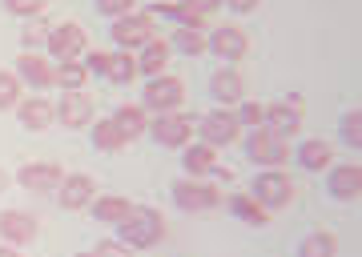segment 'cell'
I'll return each mask as SVG.
<instances>
[{"mask_svg": "<svg viewBox=\"0 0 362 257\" xmlns=\"http://www.w3.org/2000/svg\"><path fill=\"white\" fill-rule=\"evenodd\" d=\"M165 213L161 209H153V205H133L129 209V217L117 225V237L129 245L133 253L137 249H153V245H161L165 241Z\"/></svg>", "mask_w": 362, "mask_h": 257, "instance_id": "obj_1", "label": "cell"}, {"mask_svg": "<svg viewBox=\"0 0 362 257\" xmlns=\"http://www.w3.org/2000/svg\"><path fill=\"white\" fill-rule=\"evenodd\" d=\"M242 153H246L250 165H258V169H286V161H294L290 141H286L282 133L266 128V125L250 128L246 141H242Z\"/></svg>", "mask_w": 362, "mask_h": 257, "instance_id": "obj_2", "label": "cell"}, {"mask_svg": "<svg viewBox=\"0 0 362 257\" xmlns=\"http://www.w3.org/2000/svg\"><path fill=\"white\" fill-rule=\"evenodd\" d=\"M169 197H173V209H181V213H209L221 205L226 193L209 177H177L169 185Z\"/></svg>", "mask_w": 362, "mask_h": 257, "instance_id": "obj_3", "label": "cell"}, {"mask_svg": "<svg viewBox=\"0 0 362 257\" xmlns=\"http://www.w3.org/2000/svg\"><path fill=\"white\" fill-rule=\"evenodd\" d=\"M250 197L266 213H278V209H286L294 201V177L286 169H258V177L250 181Z\"/></svg>", "mask_w": 362, "mask_h": 257, "instance_id": "obj_4", "label": "cell"}, {"mask_svg": "<svg viewBox=\"0 0 362 257\" xmlns=\"http://www.w3.org/2000/svg\"><path fill=\"white\" fill-rule=\"evenodd\" d=\"M197 133V121L194 116H185L177 109V113H153L149 116V128H145V137L153 145H161V149H185V145L194 141Z\"/></svg>", "mask_w": 362, "mask_h": 257, "instance_id": "obj_5", "label": "cell"}, {"mask_svg": "<svg viewBox=\"0 0 362 257\" xmlns=\"http://www.w3.org/2000/svg\"><path fill=\"white\" fill-rule=\"evenodd\" d=\"M109 37H113V44H117L121 52H137L145 40L157 37V20L145 13V8H133V13L109 20Z\"/></svg>", "mask_w": 362, "mask_h": 257, "instance_id": "obj_6", "label": "cell"}, {"mask_svg": "<svg viewBox=\"0 0 362 257\" xmlns=\"http://www.w3.org/2000/svg\"><path fill=\"white\" fill-rule=\"evenodd\" d=\"M181 101H185V80L173 77V73H161V77H149L141 89V109L149 116L153 113H177Z\"/></svg>", "mask_w": 362, "mask_h": 257, "instance_id": "obj_7", "label": "cell"}, {"mask_svg": "<svg viewBox=\"0 0 362 257\" xmlns=\"http://www.w3.org/2000/svg\"><path fill=\"white\" fill-rule=\"evenodd\" d=\"M85 52H89V32H85L77 20L52 25L49 40H45V56H49V61H81Z\"/></svg>", "mask_w": 362, "mask_h": 257, "instance_id": "obj_8", "label": "cell"}, {"mask_svg": "<svg viewBox=\"0 0 362 257\" xmlns=\"http://www.w3.org/2000/svg\"><path fill=\"white\" fill-rule=\"evenodd\" d=\"M302 116H306V101H302V92H286V97H278L274 104H266V128L282 133L286 141L302 133Z\"/></svg>", "mask_w": 362, "mask_h": 257, "instance_id": "obj_9", "label": "cell"}, {"mask_svg": "<svg viewBox=\"0 0 362 257\" xmlns=\"http://www.w3.org/2000/svg\"><path fill=\"white\" fill-rule=\"evenodd\" d=\"M206 52H214L218 61L238 64L250 52V32L242 25H218L206 32Z\"/></svg>", "mask_w": 362, "mask_h": 257, "instance_id": "obj_10", "label": "cell"}, {"mask_svg": "<svg viewBox=\"0 0 362 257\" xmlns=\"http://www.w3.org/2000/svg\"><path fill=\"white\" fill-rule=\"evenodd\" d=\"M197 133H202V145L209 149H226L242 137V125H238V116L233 109H209L202 121H197Z\"/></svg>", "mask_w": 362, "mask_h": 257, "instance_id": "obj_11", "label": "cell"}, {"mask_svg": "<svg viewBox=\"0 0 362 257\" xmlns=\"http://www.w3.org/2000/svg\"><path fill=\"white\" fill-rule=\"evenodd\" d=\"M65 177V169L57 165V161H25V165L16 169V185L33 197H45V193H57Z\"/></svg>", "mask_w": 362, "mask_h": 257, "instance_id": "obj_12", "label": "cell"}, {"mask_svg": "<svg viewBox=\"0 0 362 257\" xmlns=\"http://www.w3.org/2000/svg\"><path fill=\"white\" fill-rule=\"evenodd\" d=\"M40 237V221L37 213H28V209H0V241L4 245H16V249H25Z\"/></svg>", "mask_w": 362, "mask_h": 257, "instance_id": "obj_13", "label": "cell"}, {"mask_svg": "<svg viewBox=\"0 0 362 257\" xmlns=\"http://www.w3.org/2000/svg\"><path fill=\"white\" fill-rule=\"evenodd\" d=\"M52 109H57V125L61 128H89L93 121H97V104H93V97L85 89L81 92H61Z\"/></svg>", "mask_w": 362, "mask_h": 257, "instance_id": "obj_14", "label": "cell"}, {"mask_svg": "<svg viewBox=\"0 0 362 257\" xmlns=\"http://www.w3.org/2000/svg\"><path fill=\"white\" fill-rule=\"evenodd\" d=\"M52 197H57V205L65 209V213H81V209L93 205V197H97V181H93L89 173H65Z\"/></svg>", "mask_w": 362, "mask_h": 257, "instance_id": "obj_15", "label": "cell"}, {"mask_svg": "<svg viewBox=\"0 0 362 257\" xmlns=\"http://www.w3.org/2000/svg\"><path fill=\"white\" fill-rule=\"evenodd\" d=\"M209 97H214L218 109H233L238 101H246V80H242V73L233 64H218L209 73Z\"/></svg>", "mask_w": 362, "mask_h": 257, "instance_id": "obj_16", "label": "cell"}, {"mask_svg": "<svg viewBox=\"0 0 362 257\" xmlns=\"http://www.w3.org/2000/svg\"><path fill=\"white\" fill-rule=\"evenodd\" d=\"M13 73L16 80L25 85V89L33 92H49L52 89V61L45 56V52H21L13 61Z\"/></svg>", "mask_w": 362, "mask_h": 257, "instance_id": "obj_17", "label": "cell"}, {"mask_svg": "<svg viewBox=\"0 0 362 257\" xmlns=\"http://www.w3.org/2000/svg\"><path fill=\"white\" fill-rule=\"evenodd\" d=\"M326 193H330L334 201H354V197L362 193L358 161H334V165L326 169Z\"/></svg>", "mask_w": 362, "mask_h": 257, "instance_id": "obj_18", "label": "cell"}, {"mask_svg": "<svg viewBox=\"0 0 362 257\" xmlns=\"http://www.w3.org/2000/svg\"><path fill=\"white\" fill-rule=\"evenodd\" d=\"M13 113L21 121V128H28V133H45V128L57 125V109H52L49 97H21Z\"/></svg>", "mask_w": 362, "mask_h": 257, "instance_id": "obj_19", "label": "cell"}, {"mask_svg": "<svg viewBox=\"0 0 362 257\" xmlns=\"http://www.w3.org/2000/svg\"><path fill=\"white\" fill-rule=\"evenodd\" d=\"M137 56V77H161V73H169V56H173V49H169V40L165 37H153V40H145L141 49L133 52Z\"/></svg>", "mask_w": 362, "mask_h": 257, "instance_id": "obj_20", "label": "cell"}, {"mask_svg": "<svg viewBox=\"0 0 362 257\" xmlns=\"http://www.w3.org/2000/svg\"><path fill=\"white\" fill-rule=\"evenodd\" d=\"M294 161L306 173H326V169L334 165V145L326 141V137H302V145L294 149Z\"/></svg>", "mask_w": 362, "mask_h": 257, "instance_id": "obj_21", "label": "cell"}, {"mask_svg": "<svg viewBox=\"0 0 362 257\" xmlns=\"http://www.w3.org/2000/svg\"><path fill=\"white\" fill-rule=\"evenodd\" d=\"M129 209H133L129 197H121V193H97L93 205H89V213H93L97 225H121V221L129 217Z\"/></svg>", "mask_w": 362, "mask_h": 257, "instance_id": "obj_22", "label": "cell"}, {"mask_svg": "<svg viewBox=\"0 0 362 257\" xmlns=\"http://www.w3.org/2000/svg\"><path fill=\"white\" fill-rule=\"evenodd\" d=\"M109 121H113L117 133L125 137V145L141 141V137H145V128H149V113H145L141 104H117Z\"/></svg>", "mask_w": 362, "mask_h": 257, "instance_id": "obj_23", "label": "cell"}, {"mask_svg": "<svg viewBox=\"0 0 362 257\" xmlns=\"http://www.w3.org/2000/svg\"><path fill=\"white\" fill-rule=\"evenodd\" d=\"M221 205L230 209L233 217L242 221V225H254V229H262V225H270V213L250 197V193H226L221 197Z\"/></svg>", "mask_w": 362, "mask_h": 257, "instance_id": "obj_24", "label": "cell"}, {"mask_svg": "<svg viewBox=\"0 0 362 257\" xmlns=\"http://www.w3.org/2000/svg\"><path fill=\"white\" fill-rule=\"evenodd\" d=\"M181 169H185V177H209L218 169V149H209L202 141H189L181 149Z\"/></svg>", "mask_w": 362, "mask_h": 257, "instance_id": "obj_25", "label": "cell"}, {"mask_svg": "<svg viewBox=\"0 0 362 257\" xmlns=\"http://www.w3.org/2000/svg\"><path fill=\"white\" fill-rule=\"evenodd\" d=\"M85 85H89V68H85V61H52V89L81 92Z\"/></svg>", "mask_w": 362, "mask_h": 257, "instance_id": "obj_26", "label": "cell"}, {"mask_svg": "<svg viewBox=\"0 0 362 257\" xmlns=\"http://www.w3.org/2000/svg\"><path fill=\"white\" fill-rule=\"evenodd\" d=\"M105 80L109 85H117V89H125V85H133L137 80V56L133 52H109V64H105Z\"/></svg>", "mask_w": 362, "mask_h": 257, "instance_id": "obj_27", "label": "cell"}, {"mask_svg": "<svg viewBox=\"0 0 362 257\" xmlns=\"http://www.w3.org/2000/svg\"><path fill=\"white\" fill-rule=\"evenodd\" d=\"M89 137H93V149H97V153H121V149H125V137L117 133V125L109 121V116L93 121V125H89Z\"/></svg>", "mask_w": 362, "mask_h": 257, "instance_id": "obj_28", "label": "cell"}, {"mask_svg": "<svg viewBox=\"0 0 362 257\" xmlns=\"http://www.w3.org/2000/svg\"><path fill=\"white\" fill-rule=\"evenodd\" d=\"M298 257H338V237L330 229H314L298 241Z\"/></svg>", "mask_w": 362, "mask_h": 257, "instance_id": "obj_29", "label": "cell"}, {"mask_svg": "<svg viewBox=\"0 0 362 257\" xmlns=\"http://www.w3.org/2000/svg\"><path fill=\"white\" fill-rule=\"evenodd\" d=\"M165 40L169 49L181 52V56H202L206 52V32H197V28H173Z\"/></svg>", "mask_w": 362, "mask_h": 257, "instance_id": "obj_30", "label": "cell"}, {"mask_svg": "<svg viewBox=\"0 0 362 257\" xmlns=\"http://www.w3.org/2000/svg\"><path fill=\"white\" fill-rule=\"evenodd\" d=\"M52 25L45 20V16H33V20H25L21 25V52H45V40H49Z\"/></svg>", "mask_w": 362, "mask_h": 257, "instance_id": "obj_31", "label": "cell"}, {"mask_svg": "<svg viewBox=\"0 0 362 257\" xmlns=\"http://www.w3.org/2000/svg\"><path fill=\"white\" fill-rule=\"evenodd\" d=\"M338 141L346 149H362V113L358 109H346L342 121H338Z\"/></svg>", "mask_w": 362, "mask_h": 257, "instance_id": "obj_32", "label": "cell"}, {"mask_svg": "<svg viewBox=\"0 0 362 257\" xmlns=\"http://www.w3.org/2000/svg\"><path fill=\"white\" fill-rule=\"evenodd\" d=\"M21 97H25V85L16 80V73L13 68H0V113H13Z\"/></svg>", "mask_w": 362, "mask_h": 257, "instance_id": "obj_33", "label": "cell"}, {"mask_svg": "<svg viewBox=\"0 0 362 257\" xmlns=\"http://www.w3.org/2000/svg\"><path fill=\"white\" fill-rule=\"evenodd\" d=\"M233 116H238V125H242V128H258V125H266V104L238 101V104H233Z\"/></svg>", "mask_w": 362, "mask_h": 257, "instance_id": "obj_34", "label": "cell"}, {"mask_svg": "<svg viewBox=\"0 0 362 257\" xmlns=\"http://www.w3.org/2000/svg\"><path fill=\"white\" fill-rule=\"evenodd\" d=\"M0 4H4V13L21 16V20H33V16H45L49 0H0Z\"/></svg>", "mask_w": 362, "mask_h": 257, "instance_id": "obj_35", "label": "cell"}, {"mask_svg": "<svg viewBox=\"0 0 362 257\" xmlns=\"http://www.w3.org/2000/svg\"><path fill=\"white\" fill-rule=\"evenodd\" d=\"M93 4H97V13L109 16V20H117V16H125V13L137 8V0H93Z\"/></svg>", "mask_w": 362, "mask_h": 257, "instance_id": "obj_36", "label": "cell"}, {"mask_svg": "<svg viewBox=\"0 0 362 257\" xmlns=\"http://www.w3.org/2000/svg\"><path fill=\"white\" fill-rule=\"evenodd\" d=\"M93 253H97V257H133V249L121 241V237H105V241L93 245Z\"/></svg>", "mask_w": 362, "mask_h": 257, "instance_id": "obj_37", "label": "cell"}, {"mask_svg": "<svg viewBox=\"0 0 362 257\" xmlns=\"http://www.w3.org/2000/svg\"><path fill=\"white\" fill-rule=\"evenodd\" d=\"M81 61H85V68H89V77H105V64H109V52H105V49H93V52H85Z\"/></svg>", "mask_w": 362, "mask_h": 257, "instance_id": "obj_38", "label": "cell"}, {"mask_svg": "<svg viewBox=\"0 0 362 257\" xmlns=\"http://www.w3.org/2000/svg\"><path fill=\"white\" fill-rule=\"evenodd\" d=\"M181 4H185V8H194L197 16H206V20L221 8V0H181Z\"/></svg>", "mask_w": 362, "mask_h": 257, "instance_id": "obj_39", "label": "cell"}, {"mask_svg": "<svg viewBox=\"0 0 362 257\" xmlns=\"http://www.w3.org/2000/svg\"><path fill=\"white\" fill-rule=\"evenodd\" d=\"M262 0H221V8H230V13H238V16H246V13H254Z\"/></svg>", "mask_w": 362, "mask_h": 257, "instance_id": "obj_40", "label": "cell"}, {"mask_svg": "<svg viewBox=\"0 0 362 257\" xmlns=\"http://www.w3.org/2000/svg\"><path fill=\"white\" fill-rule=\"evenodd\" d=\"M8 185H13V173L0 165V193H8Z\"/></svg>", "mask_w": 362, "mask_h": 257, "instance_id": "obj_41", "label": "cell"}, {"mask_svg": "<svg viewBox=\"0 0 362 257\" xmlns=\"http://www.w3.org/2000/svg\"><path fill=\"white\" fill-rule=\"evenodd\" d=\"M0 257H25V253H21L16 245H4V241H0Z\"/></svg>", "mask_w": 362, "mask_h": 257, "instance_id": "obj_42", "label": "cell"}, {"mask_svg": "<svg viewBox=\"0 0 362 257\" xmlns=\"http://www.w3.org/2000/svg\"><path fill=\"white\" fill-rule=\"evenodd\" d=\"M77 257H97V253H93V249H89V253H77Z\"/></svg>", "mask_w": 362, "mask_h": 257, "instance_id": "obj_43", "label": "cell"}]
</instances>
